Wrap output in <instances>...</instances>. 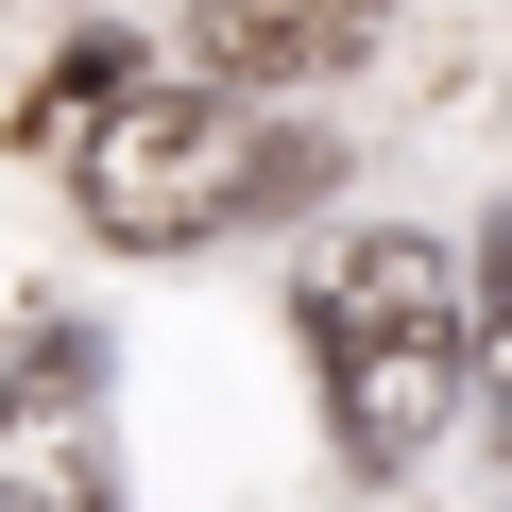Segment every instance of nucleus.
<instances>
[{
    "label": "nucleus",
    "instance_id": "f257e3e1",
    "mask_svg": "<svg viewBox=\"0 0 512 512\" xmlns=\"http://www.w3.org/2000/svg\"><path fill=\"white\" fill-rule=\"evenodd\" d=\"M325 137L291 120V103H256V86H171V69H137L120 86V120L69 154V205L120 239V256H205V239H256V222H291V205H325Z\"/></svg>",
    "mask_w": 512,
    "mask_h": 512
},
{
    "label": "nucleus",
    "instance_id": "f03ea898",
    "mask_svg": "<svg viewBox=\"0 0 512 512\" xmlns=\"http://www.w3.org/2000/svg\"><path fill=\"white\" fill-rule=\"evenodd\" d=\"M461 376H478V256H444L427 222L342 239V274H325V393H342V444H359L376 478L427 461L444 410H461Z\"/></svg>",
    "mask_w": 512,
    "mask_h": 512
},
{
    "label": "nucleus",
    "instance_id": "7ed1b4c3",
    "mask_svg": "<svg viewBox=\"0 0 512 512\" xmlns=\"http://www.w3.org/2000/svg\"><path fill=\"white\" fill-rule=\"evenodd\" d=\"M0 512H120V427H103L86 325H35L0 359Z\"/></svg>",
    "mask_w": 512,
    "mask_h": 512
},
{
    "label": "nucleus",
    "instance_id": "20e7f679",
    "mask_svg": "<svg viewBox=\"0 0 512 512\" xmlns=\"http://www.w3.org/2000/svg\"><path fill=\"white\" fill-rule=\"evenodd\" d=\"M376 35H393V0H188V52H205V86H256V103H308V86H342Z\"/></svg>",
    "mask_w": 512,
    "mask_h": 512
},
{
    "label": "nucleus",
    "instance_id": "39448f33",
    "mask_svg": "<svg viewBox=\"0 0 512 512\" xmlns=\"http://www.w3.org/2000/svg\"><path fill=\"white\" fill-rule=\"evenodd\" d=\"M137 69H154L137 35H86V52H69V69H52L35 103H18V154H52V171H69V154H86V137L120 120V86H137Z\"/></svg>",
    "mask_w": 512,
    "mask_h": 512
},
{
    "label": "nucleus",
    "instance_id": "423d86ee",
    "mask_svg": "<svg viewBox=\"0 0 512 512\" xmlns=\"http://www.w3.org/2000/svg\"><path fill=\"white\" fill-rule=\"evenodd\" d=\"M478 393H495V444H512V205L478 222Z\"/></svg>",
    "mask_w": 512,
    "mask_h": 512
}]
</instances>
